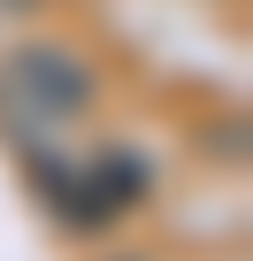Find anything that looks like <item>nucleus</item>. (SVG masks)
<instances>
[{
    "label": "nucleus",
    "instance_id": "f257e3e1",
    "mask_svg": "<svg viewBox=\"0 0 253 261\" xmlns=\"http://www.w3.org/2000/svg\"><path fill=\"white\" fill-rule=\"evenodd\" d=\"M92 92H100V77L69 46L31 39V46H16L8 62H0V130H8L23 154H46L62 130L92 108Z\"/></svg>",
    "mask_w": 253,
    "mask_h": 261
},
{
    "label": "nucleus",
    "instance_id": "f03ea898",
    "mask_svg": "<svg viewBox=\"0 0 253 261\" xmlns=\"http://www.w3.org/2000/svg\"><path fill=\"white\" fill-rule=\"evenodd\" d=\"M39 169V192L54 200V215L69 230H100L115 215H131L154 185V169L138 162V146H85V154H31Z\"/></svg>",
    "mask_w": 253,
    "mask_h": 261
}]
</instances>
